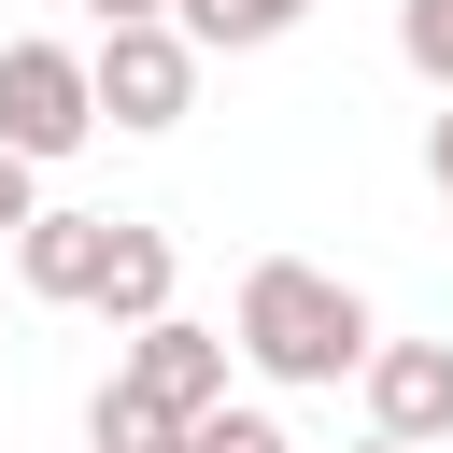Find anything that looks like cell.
Masks as SVG:
<instances>
[{
  "label": "cell",
  "mask_w": 453,
  "mask_h": 453,
  "mask_svg": "<svg viewBox=\"0 0 453 453\" xmlns=\"http://www.w3.org/2000/svg\"><path fill=\"white\" fill-rule=\"evenodd\" d=\"M368 297L340 283V269H311V255H269V269H241V311H226V354L241 368H269L283 396H326V382H354L368 368Z\"/></svg>",
  "instance_id": "cell-1"
},
{
  "label": "cell",
  "mask_w": 453,
  "mask_h": 453,
  "mask_svg": "<svg viewBox=\"0 0 453 453\" xmlns=\"http://www.w3.org/2000/svg\"><path fill=\"white\" fill-rule=\"evenodd\" d=\"M85 311L156 326V311H170V226H127V212H113V255H99V297H85Z\"/></svg>",
  "instance_id": "cell-7"
},
{
  "label": "cell",
  "mask_w": 453,
  "mask_h": 453,
  "mask_svg": "<svg viewBox=\"0 0 453 453\" xmlns=\"http://www.w3.org/2000/svg\"><path fill=\"white\" fill-rule=\"evenodd\" d=\"M85 14H99V28H142V14H170V0H85Z\"/></svg>",
  "instance_id": "cell-14"
},
{
  "label": "cell",
  "mask_w": 453,
  "mask_h": 453,
  "mask_svg": "<svg viewBox=\"0 0 453 453\" xmlns=\"http://www.w3.org/2000/svg\"><path fill=\"white\" fill-rule=\"evenodd\" d=\"M184 453H297V439H283L269 411H198V425H184Z\"/></svg>",
  "instance_id": "cell-11"
},
{
  "label": "cell",
  "mask_w": 453,
  "mask_h": 453,
  "mask_svg": "<svg viewBox=\"0 0 453 453\" xmlns=\"http://www.w3.org/2000/svg\"><path fill=\"white\" fill-rule=\"evenodd\" d=\"M354 453H411V439H354Z\"/></svg>",
  "instance_id": "cell-15"
},
{
  "label": "cell",
  "mask_w": 453,
  "mask_h": 453,
  "mask_svg": "<svg viewBox=\"0 0 453 453\" xmlns=\"http://www.w3.org/2000/svg\"><path fill=\"white\" fill-rule=\"evenodd\" d=\"M85 99L113 113V127H184L198 113V42L170 28V14H142V28H99V57H85Z\"/></svg>",
  "instance_id": "cell-2"
},
{
  "label": "cell",
  "mask_w": 453,
  "mask_h": 453,
  "mask_svg": "<svg viewBox=\"0 0 453 453\" xmlns=\"http://www.w3.org/2000/svg\"><path fill=\"white\" fill-rule=\"evenodd\" d=\"M425 170H439V212H453V99H439V127H425Z\"/></svg>",
  "instance_id": "cell-13"
},
{
  "label": "cell",
  "mask_w": 453,
  "mask_h": 453,
  "mask_svg": "<svg viewBox=\"0 0 453 453\" xmlns=\"http://www.w3.org/2000/svg\"><path fill=\"white\" fill-rule=\"evenodd\" d=\"M99 142V99H85V57L71 42H0V156L57 170Z\"/></svg>",
  "instance_id": "cell-3"
},
{
  "label": "cell",
  "mask_w": 453,
  "mask_h": 453,
  "mask_svg": "<svg viewBox=\"0 0 453 453\" xmlns=\"http://www.w3.org/2000/svg\"><path fill=\"white\" fill-rule=\"evenodd\" d=\"M85 439H99V453H184V425H170L156 396H127V382H99V411H85Z\"/></svg>",
  "instance_id": "cell-9"
},
{
  "label": "cell",
  "mask_w": 453,
  "mask_h": 453,
  "mask_svg": "<svg viewBox=\"0 0 453 453\" xmlns=\"http://www.w3.org/2000/svg\"><path fill=\"white\" fill-rule=\"evenodd\" d=\"M113 382H127V396H156L170 425H198V411H226V326H184V311H156V326H127Z\"/></svg>",
  "instance_id": "cell-4"
},
{
  "label": "cell",
  "mask_w": 453,
  "mask_h": 453,
  "mask_svg": "<svg viewBox=\"0 0 453 453\" xmlns=\"http://www.w3.org/2000/svg\"><path fill=\"white\" fill-rule=\"evenodd\" d=\"M28 212H42V184H28V156H0V241H14Z\"/></svg>",
  "instance_id": "cell-12"
},
{
  "label": "cell",
  "mask_w": 453,
  "mask_h": 453,
  "mask_svg": "<svg viewBox=\"0 0 453 453\" xmlns=\"http://www.w3.org/2000/svg\"><path fill=\"white\" fill-rule=\"evenodd\" d=\"M99 255H113V212H28V226H14V283L57 297V311L99 297Z\"/></svg>",
  "instance_id": "cell-6"
},
{
  "label": "cell",
  "mask_w": 453,
  "mask_h": 453,
  "mask_svg": "<svg viewBox=\"0 0 453 453\" xmlns=\"http://www.w3.org/2000/svg\"><path fill=\"white\" fill-rule=\"evenodd\" d=\"M368 439H411V453H453V340H368Z\"/></svg>",
  "instance_id": "cell-5"
},
{
  "label": "cell",
  "mask_w": 453,
  "mask_h": 453,
  "mask_svg": "<svg viewBox=\"0 0 453 453\" xmlns=\"http://www.w3.org/2000/svg\"><path fill=\"white\" fill-rule=\"evenodd\" d=\"M396 57H411V71L453 99V0H396Z\"/></svg>",
  "instance_id": "cell-10"
},
{
  "label": "cell",
  "mask_w": 453,
  "mask_h": 453,
  "mask_svg": "<svg viewBox=\"0 0 453 453\" xmlns=\"http://www.w3.org/2000/svg\"><path fill=\"white\" fill-rule=\"evenodd\" d=\"M311 0H170V28L198 42V57H255V42H283Z\"/></svg>",
  "instance_id": "cell-8"
}]
</instances>
